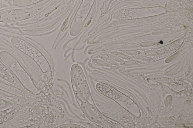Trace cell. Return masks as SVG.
Segmentation results:
<instances>
[{
    "label": "cell",
    "instance_id": "7a4b0ae2",
    "mask_svg": "<svg viewBox=\"0 0 193 128\" xmlns=\"http://www.w3.org/2000/svg\"><path fill=\"white\" fill-rule=\"evenodd\" d=\"M7 113V112L5 111L0 112V119H1V118H3Z\"/></svg>",
    "mask_w": 193,
    "mask_h": 128
},
{
    "label": "cell",
    "instance_id": "6da1fadb",
    "mask_svg": "<svg viewBox=\"0 0 193 128\" xmlns=\"http://www.w3.org/2000/svg\"><path fill=\"white\" fill-rule=\"evenodd\" d=\"M16 115V112L14 111L10 112L8 113H7L4 117H3L2 118V122H3V123L7 122L11 120Z\"/></svg>",
    "mask_w": 193,
    "mask_h": 128
},
{
    "label": "cell",
    "instance_id": "277c9868",
    "mask_svg": "<svg viewBox=\"0 0 193 128\" xmlns=\"http://www.w3.org/2000/svg\"><path fill=\"white\" fill-rule=\"evenodd\" d=\"M3 105V103H0V106H2Z\"/></svg>",
    "mask_w": 193,
    "mask_h": 128
},
{
    "label": "cell",
    "instance_id": "3957f363",
    "mask_svg": "<svg viewBox=\"0 0 193 128\" xmlns=\"http://www.w3.org/2000/svg\"><path fill=\"white\" fill-rule=\"evenodd\" d=\"M2 123H3V122H2V118H1V119H0V124H2Z\"/></svg>",
    "mask_w": 193,
    "mask_h": 128
}]
</instances>
